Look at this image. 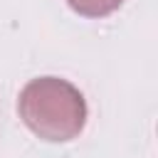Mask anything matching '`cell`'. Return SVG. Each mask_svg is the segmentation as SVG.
Segmentation results:
<instances>
[{"mask_svg": "<svg viewBox=\"0 0 158 158\" xmlns=\"http://www.w3.org/2000/svg\"><path fill=\"white\" fill-rule=\"evenodd\" d=\"M74 12L84 17H104L123 5V0H67Z\"/></svg>", "mask_w": 158, "mask_h": 158, "instance_id": "cell-2", "label": "cell"}, {"mask_svg": "<svg viewBox=\"0 0 158 158\" xmlns=\"http://www.w3.org/2000/svg\"><path fill=\"white\" fill-rule=\"evenodd\" d=\"M17 111L32 133L52 143L77 138L86 123L84 94L67 79L57 77L32 79L20 91Z\"/></svg>", "mask_w": 158, "mask_h": 158, "instance_id": "cell-1", "label": "cell"}]
</instances>
